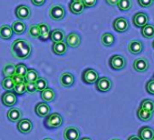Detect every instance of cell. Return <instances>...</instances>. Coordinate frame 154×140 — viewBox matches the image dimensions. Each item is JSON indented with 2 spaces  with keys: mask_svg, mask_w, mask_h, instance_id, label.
<instances>
[{
  "mask_svg": "<svg viewBox=\"0 0 154 140\" xmlns=\"http://www.w3.org/2000/svg\"><path fill=\"white\" fill-rule=\"evenodd\" d=\"M41 97L45 102H52L55 97V93L52 88H46L43 91H41Z\"/></svg>",
  "mask_w": 154,
  "mask_h": 140,
  "instance_id": "obj_25",
  "label": "cell"
},
{
  "mask_svg": "<svg viewBox=\"0 0 154 140\" xmlns=\"http://www.w3.org/2000/svg\"><path fill=\"white\" fill-rule=\"evenodd\" d=\"M99 78V75L97 71H95L93 68H87L83 72L82 75V79L85 84H94Z\"/></svg>",
  "mask_w": 154,
  "mask_h": 140,
  "instance_id": "obj_4",
  "label": "cell"
},
{
  "mask_svg": "<svg viewBox=\"0 0 154 140\" xmlns=\"http://www.w3.org/2000/svg\"><path fill=\"white\" fill-rule=\"evenodd\" d=\"M141 35L142 37H144L145 38L150 39L154 37V25L151 24H147L144 27H141Z\"/></svg>",
  "mask_w": 154,
  "mask_h": 140,
  "instance_id": "obj_28",
  "label": "cell"
},
{
  "mask_svg": "<svg viewBox=\"0 0 154 140\" xmlns=\"http://www.w3.org/2000/svg\"><path fill=\"white\" fill-rule=\"evenodd\" d=\"M35 88H36V91H43L44 89H45L48 86V83L46 81L45 78H38L36 79V81L35 82Z\"/></svg>",
  "mask_w": 154,
  "mask_h": 140,
  "instance_id": "obj_35",
  "label": "cell"
},
{
  "mask_svg": "<svg viewBox=\"0 0 154 140\" xmlns=\"http://www.w3.org/2000/svg\"><path fill=\"white\" fill-rule=\"evenodd\" d=\"M26 92L29 94H35L36 92V88L35 82H26Z\"/></svg>",
  "mask_w": 154,
  "mask_h": 140,
  "instance_id": "obj_39",
  "label": "cell"
},
{
  "mask_svg": "<svg viewBox=\"0 0 154 140\" xmlns=\"http://www.w3.org/2000/svg\"><path fill=\"white\" fill-rule=\"evenodd\" d=\"M112 140H121V139H119V138H113V139H112Z\"/></svg>",
  "mask_w": 154,
  "mask_h": 140,
  "instance_id": "obj_49",
  "label": "cell"
},
{
  "mask_svg": "<svg viewBox=\"0 0 154 140\" xmlns=\"http://www.w3.org/2000/svg\"><path fill=\"white\" fill-rule=\"evenodd\" d=\"M16 16L19 20H26L31 17V9L25 5L18 6L16 8Z\"/></svg>",
  "mask_w": 154,
  "mask_h": 140,
  "instance_id": "obj_13",
  "label": "cell"
},
{
  "mask_svg": "<svg viewBox=\"0 0 154 140\" xmlns=\"http://www.w3.org/2000/svg\"><path fill=\"white\" fill-rule=\"evenodd\" d=\"M31 2L33 5L35 6H37V7H41L45 4V0H31Z\"/></svg>",
  "mask_w": 154,
  "mask_h": 140,
  "instance_id": "obj_44",
  "label": "cell"
},
{
  "mask_svg": "<svg viewBox=\"0 0 154 140\" xmlns=\"http://www.w3.org/2000/svg\"><path fill=\"white\" fill-rule=\"evenodd\" d=\"M81 140H92L91 138H89V137H83Z\"/></svg>",
  "mask_w": 154,
  "mask_h": 140,
  "instance_id": "obj_47",
  "label": "cell"
},
{
  "mask_svg": "<svg viewBox=\"0 0 154 140\" xmlns=\"http://www.w3.org/2000/svg\"><path fill=\"white\" fill-rule=\"evenodd\" d=\"M80 137V131L74 126H68L63 131L64 140H78Z\"/></svg>",
  "mask_w": 154,
  "mask_h": 140,
  "instance_id": "obj_9",
  "label": "cell"
},
{
  "mask_svg": "<svg viewBox=\"0 0 154 140\" xmlns=\"http://www.w3.org/2000/svg\"><path fill=\"white\" fill-rule=\"evenodd\" d=\"M146 91L150 95H154V79H151V80L147 82Z\"/></svg>",
  "mask_w": 154,
  "mask_h": 140,
  "instance_id": "obj_40",
  "label": "cell"
},
{
  "mask_svg": "<svg viewBox=\"0 0 154 140\" xmlns=\"http://www.w3.org/2000/svg\"><path fill=\"white\" fill-rule=\"evenodd\" d=\"M66 51H67V45L64 41L53 44V52L55 55L63 56L66 53Z\"/></svg>",
  "mask_w": 154,
  "mask_h": 140,
  "instance_id": "obj_22",
  "label": "cell"
},
{
  "mask_svg": "<svg viewBox=\"0 0 154 140\" xmlns=\"http://www.w3.org/2000/svg\"><path fill=\"white\" fill-rule=\"evenodd\" d=\"M13 81L15 83V85H18V84H22V83H26V78L23 76H19V75H14L12 77Z\"/></svg>",
  "mask_w": 154,
  "mask_h": 140,
  "instance_id": "obj_41",
  "label": "cell"
},
{
  "mask_svg": "<svg viewBox=\"0 0 154 140\" xmlns=\"http://www.w3.org/2000/svg\"><path fill=\"white\" fill-rule=\"evenodd\" d=\"M114 41H115V38H114L113 35L111 34V33H104L102 36V37H101V42L105 46H112L113 43H114Z\"/></svg>",
  "mask_w": 154,
  "mask_h": 140,
  "instance_id": "obj_30",
  "label": "cell"
},
{
  "mask_svg": "<svg viewBox=\"0 0 154 140\" xmlns=\"http://www.w3.org/2000/svg\"><path fill=\"white\" fill-rule=\"evenodd\" d=\"M109 65L114 70H121L126 66V60L121 55H114L110 58Z\"/></svg>",
  "mask_w": 154,
  "mask_h": 140,
  "instance_id": "obj_5",
  "label": "cell"
},
{
  "mask_svg": "<svg viewBox=\"0 0 154 140\" xmlns=\"http://www.w3.org/2000/svg\"><path fill=\"white\" fill-rule=\"evenodd\" d=\"M152 47H153V48H154V41H153V42H152Z\"/></svg>",
  "mask_w": 154,
  "mask_h": 140,
  "instance_id": "obj_51",
  "label": "cell"
},
{
  "mask_svg": "<svg viewBox=\"0 0 154 140\" xmlns=\"http://www.w3.org/2000/svg\"><path fill=\"white\" fill-rule=\"evenodd\" d=\"M149 61L145 58V57H140L137 58L134 62H133V68L135 71L139 72V73H143L146 72L149 69Z\"/></svg>",
  "mask_w": 154,
  "mask_h": 140,
  "instance_id": "obj_8",
  "label": "cell"
},
{
  "mask_svg": "<svg viewBox=\"0 0 154 140\" xmlns=\"http://www.w3.org/2000/svg\"><path fill=\"white\" fill-rule=\"evenodd\" d=\"M95 84H96V89L100 92H107L112 87V81L106 77H103V78H98V80L96 81Z\"/></svg>",
  "mask_w": 154,
  "mask_h": 140,
  "instance_id": "obj_7",
  "label": "cell"
},
{
  "mask_svg": "<svg viewBox=\"0 0 154 140\" xmlns=\"http://www.w3.org/2000/svg\"><path fill=\"white\" fill-rule=\"evenodd\" d=\"M38 73L35 69L27 68V71L25 75V78H26V82H35L36 79L38 78Z\"/></svg>",
  "mask_w": 154,
  "mask_h": 140,
  "instance_id": "obj_31",
  "label": "cell"
},
{
  "mask_svg": "<svg viewBox=\"0 0 154 140\" xmlns=\"http://www.w3.org/2000/svg\"><path fill=\"white\" fill-rule=\"evenodd\" d=\"M49 38L52 40L53 43H57V42H63L65 40V34L62 29H54L51 31Z\"/></svg>",
  "mask_w": 154,
  "mask_h": 140,
  "instance_id": "obj_19",
  "label": "cell"
},
{
  "mask_svg": "<svg viewBox=\"0 0 154 140\" xmlns=\"http://www.w3.org/2000/svg\"><path fill=\"white\" fill-rule=\"evenodd\" d=\"M60 84L63 88H70L74 83V78L71 73H63L60 77Z\"/></svg>",
  "mask_w": 154,
  "mask_h": 140,
  "instance_id": "obj_17",
  "label": "cell"
},
{
  "mask_svg": "<svg viewBox=\"0 0 154 140\" xmlns=\"http://www.w3.org/2000/svg\"><path fill=\"white\" fill-rule=\"evenodd\" d=\"M72 1H82V0H72Z\"/></svg>",
  "mask_w": 154,
  "mask_h": 140,
  "instance_id": "obj_50",
  "label": "cell"
},
{
  "mask_svg": "<svg viewBox=\"0 0 154 140\" xmlns=\"http://www.w3.org/2000/svg\"><path fill=\"white\" fill-rule=\"evenodd\" d=\"M2 88L7 91H12L15 88V83L12 78H5L1 82Z\"/></svg>",
  "mask_w": 154,
  "mask_h": 140,
  "instance_id": "obj_33",
  "label": "cell"
},
{
  "mask_svg": "<svg viewBox=\"0 0 154 140\" xmlns=\"http://www.w3.org/2000/svg\"><path fill=\"white\" fill-rule=\"evenodd\" d=\"M138 136L141 140H150L154 137V130L149 126H143L139 130Z\"/></svg>",
  "mask_w": 154,
  "mask_h": 140,
  "instance_id": "obj_15",
  "label": "cell"
},
{
  "mask_svg": "<svg viewBox=\"0 0 154 140\" xmlns=\"http://www.w3.org/2000/svg\"><path fill=\"white\" fill-rule=\"evenodd\" d=\"M140 107L150 112H154V101L150 99H144L140 103Z\"/></svg>",
  "mask_w": 154,
  "mask_h": 140,
  "instance_id": "obj_36",
  "label": "cell"
},
{
  "mask_svg": "<svg viewBox=\"0 0 154 140\" xmlns=\"http://www.w3.org/2000/svg\"><path fill=\"white\" fill-rule=\"evenodd\" d=\"M39 28H40V38L43 41H45L49 38L50 33H51V29L48 24L46 23H41L38 25Z\"/></svg>",
  "mask_w": 154,
  "mask_h": 140,
  "instance_id": "obj_24",
  "label": "cell"
},
{
  "mask_svg": "<svg viewBox=\"0 0 154 140\" xmlns=\"http://www.w3.org/2000/svg\"><path fill=\"white\" fill-rule=\"evenodd\" d=\"M70 11L74 15H80L85 10V6L82 1H72L69 5Z\"/></svg>",
  "mask_w": 154,
  "mask_h": 140,
  "instance_id": "obj_21",
  "label": "cell"
},
{
  "mask_svg": "<svg viewBox=\"0 0 154 140\" xmlns=\"http://www.w3.org/2000/svg\"><path fill=\"white\" fill-rule=\"evenodd\" d=\"M17 129L22 134H29L33 129V124L31 120L27 118H25V119L21 118L17 123Z\"/></svg>",
  "mask_w": 154,
  "mask_h": 140,
  "instance_id": "obj_14",
  "label": "cell"
},
{
  "mask_svg": "<svg viewBox=\"0 0 154 140\" xmlns=\"http://www.w3.org/2000/svg\"><path fill=\"white\" fill-rule=\"evenodd\" d=\"M12 30L17 35H21L26 31V26L22 20H17L12 24Z\"/></svg>",
  "mask_w": 154,
  "mask_h": 140,
  "instance_id": "obj_26",
  "label": "cell"
},
{
  "mask_svg": "<svg viewBox=\"0 0 154 140\" xmlns=\"http://www.w3.org/2000/svg\"><path fill=\"white\" fill-rule=\"evenodd\" d=\"M14 92L16 95H24L26 92V83H22V84H18V85H15L14 88Z\"/></svg>",
  "mask_w": 154,
  "mask_h": 140,
  "instance_id": "obj_38",
  "label": "cell"
},
{
  "mask_svg": "<svg viewBox=\"0 0 154 140\" xmlns=\"http://www.w3.org/2000/svg\"><path fill=\"white\" fill-rule=\"evenodd\" d=\"M119 0H106V3L112 7H114V6H117V3H118Z\"/></svg>",
  "mask_w": 154,
  "mask_h": 140,
  "instance_id": "obj_45",
  "label": "cell"
},
{
  "mask_svg": "<svg viewBox=\"0 0 154 140\" xmlns=\"http://www.w3.org/2000/svg\"><path fill=\"white\" fill-rule=\"evenodd\" d=\"M35 114L38 116L45 117V116L49 115V113H50V107L45 102H41V103H38L35 106Z\"/></svg>",
  "mask_w": 154,
  "mask_h": 140,
  "instance_id": "obj_16",
  "label": "cell"
},
{
  "mask_svg": "<svg viewBox=\"0 0 154 140\" xmlns=\"http://www.w3.org/2000/svg\"><path fill=\"white\" fill-rule=\"evenodd\" d=\"M43 140H53V139H51V138H45V139H43Z\"/></svg>",
  "mask_w": 154,
  "mask_h": 140,
  "instance_id": "obj_48",
  "label": "cell"
},
{
  "mask_svg": "<svg viewBox=\"0 0 154 140\" xmlns=\"http://www.w3.org/2000/svg\"><path fill=\"white\" fill-rule=\"evenodd\" d=\"M1 100H2V103L4 106L6 107H13L17 104V95L11 91H8L6 93H4L2 95V97H1Z\"/></svg>",
  "mask_w": 154,
  "mask_h": 140,
  "instance_id": "obj_11",
  "label": "cell"
},
{
  "mask_svg": "<svg viewBox=\"0 0 154 140\" xmlns=\"http://www.w3.org/2000/svg\"><path fill=\"white\" fill-rule=\"evenodd\" d=\"M150 140H154V137H153V138H152V139H150Z\"/></svg>",
  "mask_w": 154,
  "mask_h": 140,
  "instance_id": "obj_52",
  "label": "cell"
},
{
  "mask_svg": "<svg viewBox=\"0 0 154 140\" xmlns=\"http://www.w3.org/2000/svg\"><path fill=\"white\" fill-rule=\"evenodd\" d=\"M132 22L134 24L135 27H144L145 25L148 24L149 22V17L147 14L145 13H142V12H139V13H136L133 18H132Z\"/></svg>",
  "mask_w": 154,
  "mask_h": 140,
  "instance_id": "obj_10",
  "label": "cell"
},
{
  "mask_svg": "<svg viewBox=\"0 0 154 140\" xmlns=\"http://www.w3.org/2000/svg\"><path fill=\"white\" fill-rule=\"evenodd\" d=\"M10 52L14 58L24 60L30 56L32 52V46L27 40L17 39L12 43Z\"/></svg>",
  "mask_w": 154,
  "mask_h": 140,
  "instance_id": "obj_1",
  "label": "cell"
},
{
  "mask_svg": "<svg viewBox=\"0 0 154 140\" xmlns=\"http://www.w3.org/2000/svg\"><path fill=\"white\" fill-rule=\"evenodd\" d=\"M112 27H113V29L116 32L124 33V32H126L129 29L130 25H129V22H128V20L126 18H116L113 21Z\"/></svg>",
  "mask_w": 154,
  "mask_h": 140,
  "instance_id": "obj_6",
  "label": "cell"
},
{
  "mask_svg": "<svg viewBox=\"0 0 154 140\" xmlns=\"http://www.w3.org/2000/svg\"><path fill=\"white\" fill-rule=\"evenodd\" d=\"M13 30L12 28L8 25H3L0 27V38L4 40H8L13 36Z\"/></svg>",
  "mask_w": 154,
  "mask_h": 140,
  "instance_id": "obj_23",
  "label": "cell"
},
{
  "mask_svg": "<svg viewBox=\"0 0 154 140\" xmlns=\"http://www.w3.org/2000/svg\"><path fill=\"white\" fill-rule=\"evenodd\" d=\"M154 0H138V3L142 8H149L153 4Z\"/></svg>",
  "mask_w": 154,
  "mask_h": 140,
  "instance_id": "obj_42",
  "label": "cell"
},
{
  "mask_svg": "<svg viewBox=\"0 0 154 140\" xmlns=\"http://www.w3.org/2000/svg\"><path fill=\"white\" fill-rule=\"evenodd\" d=\"M15 68H16V65L14 64H11V63L6 64L2 69V73H3L4 77L5 78H12L15 75Z\"/></svg>",
  "mask_w": 154,
  "mask_h": 140,
  "instance_id": "obj_29",
  "label": "cell"
},
{
  "mask_svg": "<svg viewBox=\"0 0 154 140\" xmlns=\"http://www.w3.org/2000/svg\"><path fill=\"white\" fill-rule=\"evenodd\" d=\"M27 71V67L25 64H17L16 65V68H15V74L16 75H19V76H23L25 77L26 73Z\"/></svg>",
  "mask_w": 154,
  "mask_h": 140,
  "instance_id": "obj_37",
  "label": "cell"
},
{
  "mask_svg": "<svg viewBox=\"0 0 154 140\" xmlns=\"http://www.w3.org/2000/svg\"><path fill=\"white\" fill-rule=\"evenodd\" d=\"M22 116H23L22 111L19 108H17V107L16 108L13 107V108L9 109L8 112V115H7L8 120L11 121V122H18L22 118Z\"/></svg>",
  "mask_w": 154,
  "mask_h": 140,
  "instance_id": "obj_20",
  "label": "cell"
},
{
  "mask_svg": "<svg viewBox=\"0 0 154 140\" xmlns=\"http://www.w3.org/2000/svg\"><path fill=\"white\" fill-rule=\"evenodd\" d=\"M152 115H153L152 112L148 111L146 109H143L140 107L137 110V116H138V118L140 120H141V121H144V122L150 120L151 117H152Z\"/></svg>",
  "mask_w": 154,
  "mask_h": 140,
  "instance_id": "obj_27",
  "label": "cell"
},
{
  "mask_svg": "<svg viewBox=\"0 0 154 140\" xmlns=\"http://www.w3.org/2000/svg\"><path fill=\"white\" fill-rule=\"evenodd\" d=\"M127 140H141L138 135H130Z\"/></svg>",
  "mask_w": 154,
  "mask_h": 140,
  "instance_id": "obj_46",
  "label": "cell"
},
{
  "mask_svg": "<svg viewBox=\"0 0 154 140\" xmlns=\"http://www.w3.org/2000/svg\"><path fill=\"white\" fill-rule=\"evenodd\" d=\"M65 43L70 47L75 48L78 47L81 44V37L77 33H70L67 37H65Z\"/></svg>",
  "mask_w": 154,
  "mask_h": 140,
  "instance_id": "obj_12",
  "label": "cell"
},
{
  "mask_svg": "<svg viewBox=\"0 0 154 140\" xmlns=\"http://www.w3.org/2000/svg\"><path fill=\"white\" fill-rule=\"evenodd\" d=\"M65 11L61 5H54L49 9V17L54 21H60L64 18Z\"/></svg>",
  "mask_w": 154,
  "mask_h": 140,
  "instance_id": "obj_3",
  "label": "cell"
},
{
  "mask_svg": "<svg viewBox=\"0 0 154 140\" xmlns=\"http://www.w3.org/2000/svg\"><path fill=\"white\" fill-rule=\"evenodd\" d=\"M28 35L36 39V38H40V28L38 25H31L28 30Z\"/></svg>",
  "mask_w": 154,
  "mask_h": 140,
  "instance_id": "obj_34",
  "label": "cell"
},
{
  "mask_svg": "<svg viewBox=\"0 0 154 140\" xmlns=\"http://www.w3.org/2000/svg\"><path fill=\"white\" fill-rule=\"evenodd\" d=\"M143 49V45L139 40H131L128 44V50L131 54L138 55L140 54Z\"/></svg>",
  "mask_w": 154,
  "mask_h": 140,
  "instance_id": "obj_18",
  "label": "cell"
},
{
  "mask_svg": "<svg viewBox=\"0 0 154 140\" xmlns=\"http://www.w3.org/2000/svg\"><path fill=\"white\" fill-rule=\"evenodd\" d=\"M117 7L121 11H128L131 8L132 2L131 0H119Z\"/></svg>",
  "mask_w": 154,
  "mask_h": 140,
  "instance_id": "obj_32",
  "label": "cell"
},
{
  "mask_svg": "<svg viewBox=\"0 0 154 140\" xmlns=\"http://www.w3.org/2000/svg\"><path fill=\"white\" fill-rule=\"evenodd\" d=\"M63 124V118L61 115L58 113H52L51 115L46 116V118L45 120V126L51 129V128H58Z\"/></svg>",
  "mask_w": 154,
  "mask_h": 140,
  "instance_id": "obj_2",
  "label": "cell"
},
{
  "mask_svg": "<svg viewBox=\"0 0 154 140\" xmlns=\"http://www.w3.org/2000/svg\"><path fill=\"white\" fill-rule=\"evenodd\" d=\"M85 8H93L96 5L97 0H82Z\"/></svg>",
  "mask_w": 154,
  "mask_h": 140,
  "instance_id": "obj_43",
  "label": "cell"
}]
</instances>
